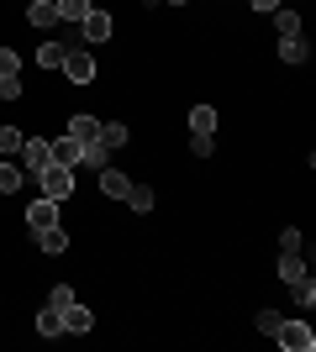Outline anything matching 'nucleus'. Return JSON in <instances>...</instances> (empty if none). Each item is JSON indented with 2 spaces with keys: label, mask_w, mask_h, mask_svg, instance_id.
<instances>
[{
  "label": "nucleus",
  "mask_w": 316,
  "mask_h": 352,
  "mask_svg": "<svg viewBox=\"0 0 316 352\" xmlns=\"http://www.w3.org/2000/svg\"><path fill=\"white\" fill-rule=\"evenodd\" d=\"M21 179H27V168H16L11 158L0 163V195H16V190H21Z\"/></svg>",
  "instance_id": "dca6fc26"
},
{
  "label": "nucleus",
  "mask_w": 316,
  "mask_h": 352,
  "mask_svg": "<svg viewBox=\"0 0 316 352\" xmlns=\"http://www.w3.org/2000/svg\"><path fill=\"white\" fill-rule=\"evenodd\" d=\"M59 69L69 74V85H90V79H95V58H90V53H85V47H69Z\"/></svg>",
  "instance_id": "20e7f679"
},
{
  "label": "nucleus",
  "mask_w": 316,
  "mask_h": 352,
  "mask_svg": "<svg viewBox=\"0 0 316 352\" xmlns=\"http://www.w3.org/2000/svg\"><path fill=\"white\" fill-rule=\"evenodd\" d=\"M21 142H27V137L16 132V126H0V153H6V158H16V153H21Z\"/></svg>",
  "instance_id": "b1692460"
},
{
  "label": "nucleus",
  "mask_w": 316,
  "mask_h": 352,
  "mask_svg": "<svg viewBox=\"0 0 316 352\" xmlns=\"http://www.w3.org/2000/svg\"><path fill=\"white\" fill-rule=\"evenodd\" d=\"M27 21H32V27H53V21H59V6H53V0H32Z\"/></svg>",
  "instance_id": "2eb2a0df"
},
{
  "label": "nucleus",
  "mask_w": 316,
  "mask_h": 352,
  "mask_svg": "<svg viewBox=\"0 0 316 352\" xmlns=\"http://www.w3.org/2000/svg\"><path fill=\"white\" fill-rule=\"evenodd\" d=\"M269 16H274V27H280V37H295V32H301V16L285 11V6H280V11H269Z\"/></svg>",
  "instance_id": "412c9836"
},
{
  "label": "nucleus",
  "mask_w": 316,
  "mask_h": 352,
  "mask_svg": "<svg viewBox=\"0 0 316 352\" xmlns=\"http://www.w3.org/2000/svg\"><path fill=\"white\" fill-rule=\"evenodd\" d=\"M190 132H216V111H211V105H196V111H190Z\"/></svg>",
  "instance_id": "4be33fe9"
},
{
  "label": "nucleus",
  "mask_w": 316,
  "mask_h": 352,
  "mask_svg": "<svg viewBox=\"0 0 316 352\" xmlns=\"http://www.w3.org/2000/svg\"><path fill=\"white\" fill-rule=\"evenodd\" d=\"M0 95L6 100L21 95V58H16V47H0Z\"/></svg>",
  "instance_id": "f03ea898"
},
{
  "label": "nucleus",
  "mask_w": 316,
  "mask_h": 352,
  "mask_svg": "<svg viewBox=\"0 0 316 352\" xmlns=\"http://www.w3.org/2000/svg\"><path fill=\"white\" fill-rule=\"evenodd\" d=\"M53 163H63V168H74V163H85V147L74 142V137L63 132V137H53Z\"/></svg>",
  "instance_id": "1a4fd4ad"
},
{
  "label": "nucleus",
  "mask_w": 316,
  "mask_h": 352,
  "mask_svg": "<svg viewBox=\"0 0 316 352\" xmlns=\"http://www.w3.org/2000/svg\"><path fill=\"white\" fill-rule=\"evenodd\" d=\"M21 163H27L32 174H43L48 163H53V142H48V137H27V142H21Z\"/></svg>",
  "instance_id": "39448f33"
},
{
  "label": "nucleus",
  "mask_w": 316,
  "mask_h": 352,
  "mask_svg": "<svg viewBox=\"0 0 316 352\" xmlns=\"http://www.w3.org/2000/svg\"><path fill=\"white\" fill-rule=\"evenodd\" d=\"M48 305H53V310L74 305V289H69V284H53V294H48Z\"/></svg>",
  "instance_id": "cd10ccee"
},
{
  "label": "nucleus",
  "mask_w": 316,
  "mask_h": 352,
  "mask_svg": "<svg viewBox=\"0 0 316 352\" xmlns=\"http://www.w3.org/2000/svg\"><path fill=\"white\" fill-rule=\"evenodd\" d=\"M105 158H111L105 142H85V163H90V168H105Z\"/></svg>",
  "instance_id": "a878e982"
},
{
  "label": "nucleus",
  "mask_w": 316,
  "mask_h": 352,
  "mask_svg": "<svg viewBox=\"0 0 316 352\" xmlns=\"http://www.w3.org/2000/svg\"><path fill=\"white\" fill-rule=\"evenodd\" d=\"M290 300H295V305H301V310H311V305H316V284H311V274L290 284Z\"/></svg>",
  "instance_id": "a211bd4d"
},
{
  "label": "nucleus",
  "mask_w": 316,
  "mask_h": 352,
  "mask_svg": "<svg viewBox=\"0 0 316 352\" xmlns=\"http://www.w3.org/2000/svg\"><path fill=\"white\" fill-rule=\"evenodd\" d=\"M37 184H43L48 200H69V195H74V168H63V163H48L43 174H37Z\"/></svg>",
  "instance_id": "f257e3e1"
},
{
  "label": "nucleus",
  "mask_w": 316,
  "mask_h": 352,
  "mask_svg": "<svg viewBox=\"0 0 316 352\" xmlns=\"http://www.w3.org/2000/svg\"><path fill=\"white\" fill-rule=\"evenodd\" d=\"M153 200H158V195H153L148 184H132V190H127V206H132L137 216H148V210H153Z\"/></svg>",
  "instance_id": "f3484780"
},
{
  "label": "nucleus",
  "mask_w": 316,
  "mask_h": 352,
  "mask_svg": "<svg viewBox=\"0 0 316 352\" xmlns=\"http://www.w3.org/2000/svg\"><path fill=\"white\" fill-rule=\"evenodd\" d=\"M37 337H63V310H53V305L37 310Z\"/></svg>",
  "instance_id": "ddd939ff"
},
{
  "label": "nucleus",
  "mask_w": 316,
  "mask_h": 352,
  "mask_svg": "<svg viewBox=\"0 0 316 352\" xmlns=\"http://www.w3.org/2000/svg\"><path fill=\"white\" fill-rule=\"evenodd\" d=\"M101 142L105 147H121V142H127V126H121V121H101Z\"/></svg>",
  "instance_id": "393cba45"
},
{
  "label": "nucleus",
  "mask_w": 316,
  "mask_h": 352,
  "mask_svg": "<svg viewBox=\"0 0 316 352\" xmlns=\"http://www.w3.org/2000/svg\"><path fill=\"white\" fill-rule=\"evenodd\" d=\"M280 321H285V316H280V310H258V331H264V337H274V331H280Z\"/></svg>",
  "instance_id": "bb28decb"
},
{
  "label": "nucleus",
  "mask_w": 316,
  "mask_h": 352,
  "mask_svg": "<svg viewBox=\"0 0 316 352\" xmlns=\"http://www.w3.org/2000/svg\"><path fill=\"white\" fill-rule=\"evenodd\" d=\"M280 248H285V252H301V232H295V226H285V232H280Z\"/></svg>",
  "instance_id": "c756f323"
},
{
  "label": "nucleus",
  "mask_w": 316,
  "mask_h": 352,
  "mask_svg": "<svg viewBox=\"0 0 316 352\" xmlns=\"http://www.w3.org/2000/svg\"><path fill=\"white\" fill-rule=\"evenodd\" d=\"M59 6V21H85L90 16V0H53Z\"/></svg>",
  "instance_id": "6ab92c4d"
},
{
  "label": "nucleus",
  "mask_w": 316,
  "mask_h": 352,
  "mask_svg": "<svg viewBox=\"0 0 316 352\" xmlns=\"http://www.w3.org/2000/svg\"><path fill=\"white\" fill-rule=\"evenodd\" d=\"M248 6H253V11L264 16V11H280V6H285V0H248Z\"/></svg>",
  "instance_id": "7c9ffc66"
},
{
  "label": "nucleus",
  "mask_w": 316,
  "mask_h": 352,
  "mask_svg": "<svg viewBox=\"0 0 316 352\" xmlns=\"http://www.w3.org/2000/svg\"><path fill=\"white\" fill-rule=\"evenodd\" d=\"M53 221H59V200H48V195H43V200H32V206H27V226H32V232H37V226H53Z\"/></svg>",
  "instance_id": "9b49d317"
},
{
  "label": "nucleus",
  "mask_w": 316,
  "mask_h": 352,
  "mask_svg": "<svg viewBox=\"0 0 316 352\" xmlns=\"http://www.w3.org/2000/svg\"><path fill=\"white\" fill-rule=\"evenodd\" d=\"M280 58H285V63H306V58H311V47H306L301 32H295V37H280Z\"/></svg>",
  "instance_id": "4468645a"
},
{
  "label": "nucleus",
  "mask_w": 316,
  "mask_h": 352,
  "mask_svg": "<svg viewBox=\"0 0 316 352\" xmlns=\"http://www.w3.org/2000/svg\"><path fill=\"white\" fill-rule=\"evenodd\" d=\"M169 6H185V0H169Z\"/></svg>",
  "instance_id": "473e14b6"
},
{
  "label": "nucleus",
  "mask_w": 316,
  "mask_h": 352,
  "mask_svg": "<svg viewBox=\"0 0 316 352\" xmlns=\"http://www.w3.org/2000/svg\"><path fill=\"white\" fill-rule=\"evenodd\" d=\"M274 337H280V347H285V352H311L316 347V337H311V326H306V321H280Z\"/></svg>",
  "instance_id": "7ed1b4c3"
},
{
  "label": "nucleus",
  "mask_w": 316,
  "mask_h": 352,
  "mask_svg": "<svg viewBox=\"0 0 316 352\" xmlns=\"http://www.w3.org/2000/svg\"><path fill=\"white\" fill-rule=\"evenodd\" d=\"M32 236H37V248H43V252H53V258H59V252H69V232H63L59 221H53V226H37Z\"/></svg>",
  "instance_id": "0eeeda50"
},
{
  "label": "nucleus",
  "mask_w": 316,
  "mask_h": 352,
  "mask_svg": "<svg viewBox=\"0 0 316 352\" xmlns=\"http://www.w3.org/2000/svg\"><path fill=\"white\" fill-rule=\"evenodd\" d=\"M90 326H95V316L79 305V300H74V305H63V337H79V331H90Z\"/></svg>",
  "instance_id": "6e6552de"
},
{
  "label": "nucleus",
  "mask_w": 316,
  "mask_h": 352,
  "mask_svg": "<svg viewBox=\"0 0 316 352\" xmlns=\"http://www.w3.org/2000/svg\"><path fill=\"white\" fill-rule=\"evenodd\" d=\"M79 32H85V43H111V32H116V21H111L105 11H95V6H90V16L79 21Z\"/></svg>",
  "instance_id": "423d86ee"
},
{
  "label": "nucleus",
  "mask_w": 316,
  "mask_h": 352,
  "mask_svg": "<svg viewBox=\"0 0 316 352\" xmlns=\"http://www.w3.org/2000/svg\"><path fill=\"white\" fill-rule=\"evenodd\" d=\"M127 190H132V179L121 174V168H101V195L105 200H127Z\"/></svg>",
  "instance_id": "9d476101"
},
{
  "label": "nucleus",
  "mask_w": 316,
  "mask_h": 352,
  "mask_svg": "<svg viewBox=\"0 0 316 352\" xmlns=\"http://www.w3.org/2000/svg\"><path fill=\"white\" fill-rule=\"evenodd\" d=\"M280 279H285V284L306 279V263H301V252H285V258H280Z\"/></svg>",
  "instance_id": "aec40b11"
},
{
  "label": "nucleus",
  "mask_w": 316,
  "mask_h": 352,
  "mask_svg": "<svg viewBox=\"0 0 316 352\" xmlns=\"http://www.w3.org/2000/svg\"><path fill=\"white\" fill-rule=\"evenodd\" d=\"M148 6H164V0H148Z\"/></svg>",
  "instance_id": "2f4dec72"
},
{
  "label": "nucleus",
  "mask_w": 316,
  "mask_h": 352,
  "mask_svg": "<svg viewBox=\"0 0 316 352\" xmlns=\"http://www.w3.org/2000/svg\"><path fill=\"white\" fill-rule=\"evenodd\" d=\"M69 137H74L79 147H85V142H101V121H95V116H74V121H69Z\"/></svg>",
  "instance_id": "f8f14e48"
},
{
  "label": "nucleus",
  "mask_w": 316,
  "mask_h": 352,
  "mask_svg": "<svg viewBox=\"0 0 316 352\" xmlns=\"http://www.w3.org/2000/svg\"><path fill=\"white\" fill-rule=\"evenodd\" d=\"M211 147H216V142H211V132H196V137H190V153H196V158H211Z\"/></svg>",
  "instance_id": "c85d7f7f"
},
{
  "label": "nucleus",
  "mask_w": 316,
  "mask_h": 352,
  "mask_svg": "<svg viewBox=\"0 0 316 352\" xmlns=\"http://www.w3.org/2000/svg\"><path fill=\"white\" fill-rule=\"evenodd\" d=\"M63 53H69L63 43H43V47H37V63H43V69H59V63H63Z\"/></svg>",
  "instance_id": "5701e85b"
}]
</instances>
